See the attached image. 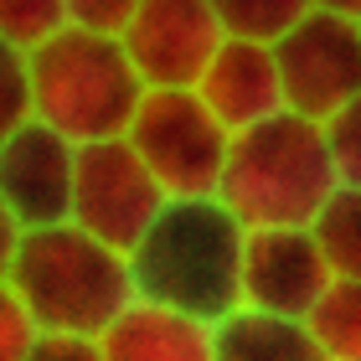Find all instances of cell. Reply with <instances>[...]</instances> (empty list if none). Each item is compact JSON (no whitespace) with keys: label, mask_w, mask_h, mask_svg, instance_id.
<instances>
[{"label":"cell","mask_w":361,"mask_h":361,"mask_svg":"<svg viewBox=\"0 0 361 361\" xmlns=\"http://www.w3.org/2000/svg\"><path fill=\"white\" fill-rule=\"evenodd\" d=\"M243 243L248 222L222 196H171L135 248V294L217 325L243 305Z\"/></svg>","instance_id":"obj_1"},{"label":"cell","mask_w":361,"mask_h":361,"mask_svg":"<svg viewBox=\"0 0 361 361\" xmlns=\"http://www.w3.org/2000/svg\"><path fill=\"white\" fill-rule=\"evenodd\" d=\"M6 279L16 284L42 331L57 336H104L135 300L129 253L93 238L73 217L26 227Z\"/></svg>","instance_id":"obj_2"},{"label":"cell","mask_w":361,"mask_h":361,"mask_svg":"<svg viewBox=\"0 0 361 361\" xmlns=\"http://www.w3.org/2000/svg\"><path fill=\"white\" fill-rule=\"evenodd\" d=\"M336 186L341 176L331 160L325 124L284 109L233 135L217 196L248 227H300L320 217Z\"/></svg>","instance_id":"obj_3"},{"label":"cell","mask_w":361,"mask_h":361,"mask_svg":"<svg viewBox=\"0 0 361 361\" xmlns=\"http://www.w3.org/2000/svg\"><path fill=\"white\" fill-rule=\"evenodd\" d=\"M145 93L140 68L109 31L62 26L31 47V119L52 124L73 145L124 135Z\"/></svg>","instance_id":"obj_4"},{"label":"cell","mask_w":361,"mask_h":361,"mask_svg":"<svg viewBox=\"0 0 361 361\" xmlns=\"http://www.w3.org/2000/svg\"><path fill=\"white\" fill-rule=\"evenodd\" d=\"M124 140L140 150V160L160 176L171 196H217L227 150H233V129L207 109L196 88H150Z\"/></svg>","instance_id":"obj_5"},{"label":"cell","mask_w":361,"mask_h":361,"mask_svg":"<svg viewBox=\"0 0 361 361\" xmlns=\"http://www.w3.org/2000/svg\"><path fill=\"white\" fill-rule=\"evenodd\" d=\"M171 191L140 160L124 135L78 145V180H73V222L114 248H135L150 233V222L166 212Z\"/></svg>","instance_id":"obj_6"},{"label":"cell","mask_w":361,"mask_h":361,"mask_svg":"<svg viewBox=\"0 0 361 361\" xmlns=\"http://www.w3.org/2000/svg\"><path fill=\"white\" fill-rule=\"evenodd\" d=\"M284 73V104L305 119H331L361 93V21L315 6L274 42Z\"/></svg>","instance_id":"obj_7"},{"label":"cell","mask_w":361,"mask_h":361,"mask_svg":"<svg viewBox=\"0 0 361 361\" xmlns=\"http://www.w3.org/2000/svg\"><path fill=\"white\" fill-rule=\"evenodd\" d=\"M119 42L140 68L145 88H196L227 31L212 0H140Z\"/></svg>","instance_id":"obj_8"},{"label":"cell","mask_w":361,"mask_h":361,"mask_svg":"<svg viewBox=\"0 0 361 361\" xmlns=\"http://www.w3.org/2000/svg\"><path fill=\"white\" fill-rule=\"evenodd\" d=\"M331 284H336V269L310 222L248 227V243H243V305L305 320Z\"/></svg>","instance_id":"obj_9"},{"label":"cell","mask_w":361,"mask_h":361,"mask_svg":"<svg viewBox=\"0 0 361 361\" xmlns=\"http://www.w3.org/2000/svg\"><path fill=\"white\" fill-rule=\"evenodd\" d=\"M78 145L52 124L26 119L16 135L0 140V196L21 227H47L73 217Z\"/></svg>","instance_id":"obj_10"},{"label":"cell","mask_w":361,"mask_h":361,"mask_svg":"<svg viewBox=\"0 0 361 361\" xmlns=\"http://www.w3.org/2000/svg\"><path fill=\"white\" fill-rule=\"evenodd\" d=\"M196 93L207 98V109L233 129H253L284 114V73H279V52L274 42H253V37H227L217 47V57L207 62Z\"/></svg>","instance_id":"obj_11"},{"label":"cell","mask_w":361,"mask_h":361,"mask_svg":"<svg viewBox=\"0 0 361 361\" xmlns=\"http://www.w3.org/2000/svg\"><path fill=\"white\" fill-rule=\"evenodd\" d=\"M109 361H217V331L202 315L155 305V300H129L124 315L104 336Z\"/></svg>","instance_id":"obj_12"},{"label":"cell","mask_w":361,"mask_h":361,"mask_svg":"<svg viewBox=\"0 0 361 361\" xmlns=\"http://www.w3.org/2000/svg\"><path fill=\"white\" fill-rule=\"evenodd\" d=\"M212 331H217V361H331L310 320L269 315L253 305H238Z\"/></svg>","instance_id":"obj_13"},{"label":"cell","mask_w":361,"mask_h":361,"mask_svg":"<svg viewBox=\"0 0 361 361\" xmlns=\"http://www.w3.org/2000/svg\"><path fill=\"white\" fill-rule=\"evenodd\" d=\"M305 320L331 361H361V279H336Z\"/></svg>","instance_id":"obj_14"},{"label":"cell","mask_w":361,"mask_h":361,"mask_svg":"<svg viewBox=\"0 0 361 361\" xmlns=\"http://www.w3.org/2000/svg\"><path fill=\"white\" fill-rule=\"evenodd\" d=\"M310 227H315L336 279H361V186H336Z\"/></svg>","instance_id":"obj_15"},{"label":"cell","mask_w":361,"mask_h":361,"mask_svg":"<svg viewBox=\"0 0 361 361\" xmlns=\"http://www.w3.org/2000/svg\"><path fill=\"white\" fill-rule=\"evenodd\" d=\"M227 37H253V42H279L300 16L315 11V0H212Z\"/></svg>","instance_id":"obj_16"},{"label":"cell","mask_w":361,"mask_h":361,"mask_svg":"<svg viewBox=\"0 0 361 361\" xmlns=\"http://www.w3.org/2000/svg\"><path fill=\"white\" fill-rule=\"evenodd\" d=\"M31 119V52L0 37V140Z\"/></svg>","instance_id":"obj_17"},{"label":"cell","mask_w":361,"mask_h":361,"mask_svg":"<svg viewBox=\"0 0 361 361\" xmlns=\"http://www.w3.org/2000/svg\"><path fill=\"white\" fill-rule=\"evenodd\" d=\"M62 26H68V0H0V37L26 52Z\"/></svg>","instance_id":"obj_18"},{"label":"cell","mask_w":361,"mask_h":361,"mask_svg":"<svg viewBox=\"0 0 361 361\" xmlns=\"http://www.w3.org/2000/svg\"><path fill=\"white\" fill-rule=\"evenodd\" d=\"M325 140H331V160H336L341 186H361V93L325 119Z\"/></svg>","instance_id":"obj_19"},{"label":"cell","mask_w":361,"mask_h":361,"mask_svg":"<svg viewBox=\"0 0 361 361\" xmlns=\"http://www.w3.org/2000/svg\"><path fill=\"white\" fill-rule=\"evenodd\" d=\"M37 336H42L37 315L26 310V300L16 294L11 279H0V361H26Z\"/></svg>","instance_id":"obj_20"},{"label":"cell","mask_w":361,"mask_h":361,"mask_svg":"<svg viewBox=\"0 0 361 361\" xmlns=\"http://www.w3.org/2000/svg\"><path fill=\"white\" fill-rule=\"evenodd\" d=\"M135 11H140V0H68V26L109 31V37H119Z\"/></svg>","instance_id":"obj_21"},{"label":"cell","mask_w":361,"mask_h":361,"mask_svg":"<svg viewBox=\"0 0 361 361\" xmlns=\"http://www.w3.org/2000/svg\"><path fill=\"white\" fill-rule=\"evenodd\" d=\"M26 361H109V356H104V341H98V336H57V331H42Z\"/></svg>","instance_id":"obj_22"},{"label":"cell","mask_w":361,"mask_h":361,"mask_svg":"<svg viewBox=\"0 0 361 361\" xmlns=\"http://www.w3.org/2000/svg\"><path fill=\"white\" fill-rule=\"evenodd\" d=\"M21 233H26V227L16 222V212L6 207V196H0V279H6L11 258H16V243H21Z\"/></svg>","instance_id":"obj_23"},{"label":"cell","mask_w":361,"mask_h":361,"mask_svg":"<svg viewBox=\"0 0 361 361\" xmlns=\"http://www.w3.org/2000/svg\"><path fill=\"white\" fill-rule=\"evenodd\" d=\"M315 6H325V11H341V16H351V21H361V0H315Z\"/></svg>","instance_id":"obj_24"}]
</instances>
